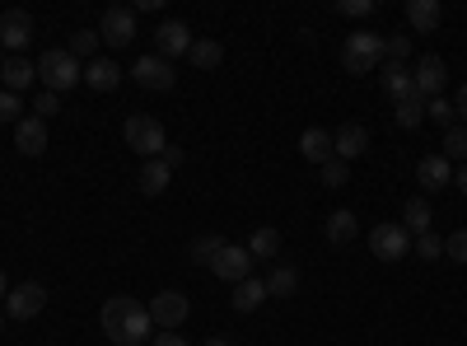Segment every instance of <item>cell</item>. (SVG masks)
Instances as JSON below:
<instances>
[{"label":"cell","mask_w":467,"mask_h":346,"mask_svg":"<svg viewBox=\"0 0 467 346\" xmlns=\"http://www.w3.org/2000/svg\"><path fill=\"white\" fill-rule=\"evenodd\" d=\"M416 183H420V187H431V192L453 187V164H449L444 155H425V160L416 164Z\"/></svg>","instance_id":"obj_18"},{"label":"cell","mask_w":467,"mask_h":346,"mask_svg":"<svg viewBox=\"0 0 467 346\" xmlns=\"http://www.w3.org/2000/svg\"><path fill=\"white\" fill-rule=\"evenodd\" d=\"M37 80H43V89H52V94H66V89H75L85 80V70L66 47H47L43 57H37Z\"/></svg>","instance_id":"obj_2"},{"label":"cell","mask_w":467,"mask_h":346,"mask_svg":"<svg viewBox=\"0 0 467 346\" xmlns=\"http://www.w3.org/2000/svg\"><path fill=\"white\" fill-rule=\"evenodd\" d=\"M187 314H192V304H187L182 290H160V295L150 299V319H154V328H164V332L182 328Z\"/></svg>","instance_id":"obj_10"},{"label":"cell","mask_w":467,"mask_h":346,"mask_svg":"<svg viewBox=\"0 0 467 346\" xmlns=\"http://www.w3.org/2000/svg\"><path fill=\"white\" fill-rule=\"evenodd\" d=\"M453 112H458V118H467V80L458 85V99H453Z\"/></svg>","instance_id":"obj_42"},{"label":"cell","mask_w":467,"mask_h":346,"mask_svg":"<svg viewBox=\"0 0 467 346\" xmlns=\"http://www.w3.org/2000/svg\"><path fill=\"white\" fill-rule=\"evenodd\" d=\"M206 346H234V341H229V337H211Z\"/></svg>","instance_id":"obj_46"},{"label":"cell","mask_w":467,"mask_h":346,"mask_svg":"<svg viewBox=\"0 0 467 346\" xmlns=\"http://www.w3.org/2000/svg\"><path fill=\"white\" fill-rule=\"evenodd\" d=\"M0 80H5V89H10V94H24V89L37 80V66H33V61H24V57H10L5 66H0Z\"/></svg>","instance_id":"obj_21"},{"label":"cell","mask_w":467,"mask_h":346,"mask_svg":"<svg viewBox=\"0 0 467 346\" xmlns=\"http://www.w3.org/2000/svg\"><path fill=\"white\" fill-rule=\"evenodd\" d=\"M440 155H444L449 164H453V160L467 164V127H449V131H444V150H440Z\"/></svg>","instance_id":"obj_31"},{"label":"cell","mask_w":467,"mask_h":346,"mask_svg":"<svg viewBox=\"0 0 467 346\" xmlns=\"http://www.w3.org/2000/svg\"><path fill=\"white\" fill-rule=\"evenodd\" d=\"M211 272H215L220 281H229V286H239V281L253 277V253L239 248V244H224V253L211 262Z\"/></svg>","instance_id":"obj_12"},{"label":"cell","mask_w":467,"mask_h":346,"mask_svg":"<svg viewBox=\"0 0 467 346\" xmlns=\"http://www.w3.org/2000/svg\"><path fill=\"white\" fill-rule=\"evenodd\" d=\"M150 346H187V337H173V332H164V337H150Z\"/></svg>","instance_id":"obj_43"},{"label":"cell","mask_w":467,"mask_h":346,"mask_svg":"<svg viewBox=\"0 0 467 346\" xmlns=\"http://www.w3.org/2000/svg\"><path fill=\"white\" fill-rule=\"evenodd\" d=\"M444 253H449L453 262H467V229H453V235L444 239Z\"/></svg>","instance_id":"obj_40"},{"label":"cell","mask_w":467,"mask_h":346,"mask_svg":"<svg viewBox=\"0 0 467 346\" xmlns=\"http://www.w3.org/2000/svg\"><path fill=\"white\" fill-rule=\"evenodd\" d=\"M341 66L350 75H369L374 66H383V37L369 33V28H356L346 37V47H341Z\"/></svg>","instance_id":"obj_3"},{"label":"cell","mask_w":467,"mask_h":346,"mask_svg":"<svg viewBox=\"0 0 467 346\" xmlns=\"http://www.w3.org/2000/svg\"><path fill=\"white\" fill-rule=\"evenodd\" d=\"M5 295H10V277H5V272H0V299H5Z\"/></svg>","instance_id":"obj_45"},{"label":"cell","mask_w":467,"mask_h":346,"mask_svg":"<svg viewBox=\"0 0 467 346\" xmlns=\"http://www.w3.org/2000/svg\"><path fill=\"white\" fill-rule=\"evenodd\" d=\"M131 75H136V85L140 89H150V94H169L173 85H178V75H173V61H164V57H140L136 66H131Z\"/></svg>","instance_id":"obj_9"},{"label":"cell","mask_w":467,"mask_h":346,"mask_svg":"<svg viewBox=\"0 0 467 346\" xmlns=\"http://www.w3.org/2000/svg\"><path fill=\"white\" fill-rule=\"evenodd\" d=\"M24 118V99L10 94V89H0V122H19Z\"/></svg>","instance_id":"obj_37"},{"label":"cell","mask_w":467,"mask_h":346,"mask_svg":"<svg viewBox=\"0 0 467 346\" xmlns=\"http://www.w3.org/2000/svg\"><path fill=\"white\" fill-rule=\"evenodd\" d=\"M224 244H229V239H220V235H197V244H192V262L211 267V262L224 253Z\"/></svg>","instance_id":"obj_30"},{"label":"cell","mask_w":467,"mask_h":346,"mask_svg":"<svg viewBox=\"0 0 467 346\" xmlns=\"http://www.w3.org/2000/svg\"><path fill=\"white\" fill-rule=\"evenodd\" d=\"M99 43H103L99 28H80V33H70V47H66V52H70L75 61L85 57V66H89V61H94V52H99Z\"/></svg>","instance_id":"obj_29"},{"label":"cell","mask_w":467,"mask_h":346,"mask_svg":"<svg viewBox=\"0 0 467 346\" xmlns=\"http://www.w3.org/2000/svg\"><path fill=\"white\" fill-rule=\"evenodd\" d=\"M248 253H253V262H271V257L281 253V235L271 225H257L253 239H248Z\"/></svg>","instance_id":"obj_25"},{"label":"cell","mask_w":467,"mask_h":346,"mask_svg":"<svg viewBox=\"0 0 467 346\" xmlns=\"http://www.w3.org/2000/svg\"><path fill=\"white\" fill-rule=\"evenodd\" d=\"M318 173H323V187H346V178H350V164H341V160L332 155V160H327Z\"/></svg>","instance_id":"obj_36"},{"label":"cell","mask_w":467,"mask_h":346,"mask_svg":"<svg viewBox=\"0 0 467 346\" xmlns=\"http://www.w3.org/2000/svg\"><path fill=\"white\" fill-rule=\"evenodd\" d=\"M99 323H103V337H108L112 346H150V337H154L150 304H140V299H131V295L103 299Z\"/></svg>","instance_id":"obj_1"},{"label":"cell","mask_w":467,"mask_h":346,"mask_svg":"<svg viewBox=\"0 0 467 346\" xmlns=\"http://www.w3.org/2000/svg\"><path fill=\"white\" fill-rule=\"evenodd\" d=\"M262 281H266L271 299H290L299 290V272H295V267H271V277H262Z\"/></svg>","instance_id":"obj_26"},{"label":"cell","mask_w":467,"mask_h":346,"mask_svg":"<svg viewBox=\"0 0 467 346\" xmlns=\"http://www.w3.org/2000/svg\"><path fill=\"white\" fill-rule=\"evenodd\" d=\"M15 150H19V155H43V150H47V122L43 118H19L15 122Z\"/></svg>","instance_id":"obj_15"},{"label":"cell","mask_w":467,"mask_h":346,"mask_svg":"<svg viewBox=\"0 0 467 346\" xmlns=\"http://www.w3.org/2000/svg\"><path fill=\"white\" fill-rule=\"evenodd\" d=\"M369 253L379 257V262H402L407 253H411V235H407V229L402 225H374L369 229Z\"/></svg>","instance_id":"obj_6"},{"label":"cell","mask_w":467,"mask_h":346,"mask_svg":"<svg viewBox=\"0 0 467 346\" xmlns=\"http://www.w3.org/2000/svg\"><path fill=\"white\" fill-rule=\"evenodd\" d=\"M425 118H431V122H440L444 131H449V127H458V112H453V99H431V103H425Z\"/></svg>","instance_id":"obj_34"},{"label":"cell","mask_w":467,"mask_h":346,"mask_svg":"<svg viewBox=\"0 0 467 346\" xmlns=\"http://www.w3.org/2000/svg\"><path fill=\"white\" fill-rule=\"evenodd\" d=\"M369 150V131L360 127V122H346L337 136H332V155L341 160V164H350V160H360Z\"/></svg>","instance_id":"obj_14"},{"label":"cell","mask_w":467,"mask_h":346,"mask_svg":"<svg viewBox=\"0 0 467 346\" xmlns=\"http://www.w3.org/2000/svg\"><path fill=\"white\" fill-rule=\"evenodd\" d=\"M57 108H61V94H52V89H43V94H37V99H33V118H43V122H47V118H52V112H57Z\"/></svg>","instance_id":"obj_39"},{"label":"cell","mask_w":467,"mask_h":346,"mask_svg":"<svg viewBox=\"0 0 467 346\" xmlns=\"http://www.w3.org/2000/svg\"><path fill=\"white\" fill-rule=\"evenodd\" d=\"M169 178H173V169L164 160H145L140 164V192H145V197H160V192L169 187Z\"/></svg>","instance_id":"obj_24"},{"label":"cell","mask_w":467,"mask_h":346,"mask_svg":"<svg viewBox=\"0 0 467 346\" xmlns=\"http://www.w3.org/2000/svg\"><path fill=\"white\" fill-rule=\"evenodd\" d=\"M407 57H411V33H388L383 37V61L407 66Z\"/></svg>","instance_id":"obj_32"},{"label":"cell","mask_w":467,"mask_h":346,"mask_svg":"<svg viewBox=\"0 0 467 346\" xmlns=\"http://www.w3.org/2000/svg\"><path fill=\"white\" fill-rule=\"evenodd\" d=\"M440 19H444L440 0H407V24H411L416 33H435Z\"/></svg>","instance_id":"obj_20"},{"label":"cell","mask_w":467,"mask_h":346,"mask_svg":"<svg viewBox=\"0 0 467 346\" xmlns=\"http://www.w3.org/2000/svg\"><path fill=\"white\" fill-rule=\"evenodd\" d=\"M262 299H271V295H266V281H262V277H248V281L234 286V299H229V304H234V314H253Z\"/></svg>","instance_id":"obj_22"},{"label":"cell","mask_w":467,"mask_h":346,"mask_svg":"<svg viewBox=\"0 0 467 346\" xmlns=\"http://www.w3.org/2000/svg\"><path fill=\"white\" fill-rule=\"evenodd\" d=\"M187 61L197 66V70H215V66L224 61V47L215 43V37H192V52H187Z\"/></svg>","instance_id":"obj_23"},{"label":"cell","mask_w":467,"mask_h":346,"mask_svg":"<svg viewBox=\"0 0 467 346\" xmlns=\"http://www.w3.org/2000/svg\"><path fill=\"white\" fill-rule=\"evenodd\" d=\"M411 80H416V94L431 103V99H444V85H449V66H444V57H435V52H425L416 66H411Z\"/></svg>","instance_id":"obj_7"},{"label":"cell","mask_w":467,"mask_h":346,"mask_svg":"<svg viewBox=\"0 0 467 346\" xmlns=\"http://www.w3.org/2000/svg\"><path fill=\"white\" fill-rule=\"evenodd\" d=\"M299 155L308 160V164H327L332 160V131H323V127H308L304 136H299Z\"/></svg>","instance_id":"obj_19"},{"label":"cell","mask_w":467,"mask_h":346,"mask_svg":"<svg viewBox=\"0 0 467 346\" xmlns=\"http://www.w3.org/2000/svg\"><path fill=\"white\" fill-rule=\"evenodd\" d=\"M402 229L416 239V235H425V229H431V206H425L420 197H411L407 206H402Z\"/></svg>","instance_id":"obj_28"},{"label":"cell","mask_w":467,"mask_h":346,"mask_svg":"<svg viewBox=\"0 0 467 346\" xmlns=\"http://www.w3.org/2000/svg\"><path fill=\"white\" fill-rule=\"evenodd\" d=\"M356 229H360V220L356 215H350V211H332L327 215V244H350V239H356Z\"/></svg>","instance_id":"obj_27"},{"label":"cell","mask_w":467,"mask_h":346,"mask_svg":"<svg viewBox=\"0 0 467 346\" xmlns=\"http://www.w3.org/2000/svg\"><path fill=\"white\" fill-rule=\"evenodd\" d=\"M85 85H89L94 94H112L117 85H122V66H117L112 57H94V61L85 66Z\"/></svg>","instance_id":"obj_16"},{"label":"cell","mask_w":467,"mask_h":346,"mask_svg":"<svg viewBox=\"0 0 467 346\" xmlns=\"http://www.w3.org/2000/svg\"><path fill=\"white\" fill-rule=\"evenodd\" d=\"M28 43H33V15L28 10H5V15H0V47L19 52Z\"/></svg>","instance_id":"obj_13"},{"label":"cell","mask_w":467,"mask_h":346,"mask_svg":"<svg viewBox=\"0 0 467 346\" xmlns=\"http://www.w3.org/2000/svg\"><path fill=\"white\" fill-rule=\"evenodd\" d=\"M453 187H458L462 197H467V164H458V169H453Z\"/></svg>","instance_id":"obj_44"},{"label":"cell","mask_w":467,"mask_h":346,"mask_svg":"<svg viewBox=\"0 0 467 346\" xmlns=\"http://www.w3.org/2000/svg\"><path fill=\"white\" fill-rule=\"evenodd\" d=\"M43 309H47V290L37 286V281L10 286V295H5V319L10 323H28V319H37Z\"/></svg>","instance_id":"obj_5"},{"label":"cell","mask_w":467,"mask_h":346,"mask_svg":"<svg viewBox=\"0 0 467 346\" xmlns=\"http://www.w3.org/2000/svg\"><path fill=\"white\" fill-rule=\"evenodd\" d=\"M160 160H164L169 169H182V164H187V150H182V145H164V155H160Z\"/></svg>","instance_id":"obj_41"},{"label":"cell","mask_w":467,"mask_h":346,"mask_svg":"<svg viewBox=\"0 0 467 346\" xmlns=\"http://www.w3.org/2000/svg\"><path fill=\"white\" fill-rule=\"evenodd\" d=\"M0 328H5V309H0Z\"/></svg>","instance_id":"obj_47"},{"label":"cell","mask_w":467,"mask_h":346,"mask_svg":"<svg viewBox=\"0 0 467 346\" xmlns=\"http://www.w3.org/2000/svg\"><path fill=\"white\" fill-rule=\"evenodd\" d=\"M122 136H127V145L136 150V155H145V160H160V155H164V145H169L160 118H150V112H131L127 127H122Z\"/></svg>","instance_id":"obj_4"},{"label":"cell","mask_w":467,"mask_h":346,"mask_svg":"<svg viewBox=\"0 0 467 346\" xmlns=\"http://www.w3.org/2000/svg\"><path fill=\"white\" fill-rule=\"evenodd\" d=\"M337 15H346V19H369V15H374V0H337Z\"/></svg>","instance_id":"obj_38"},{"label":"cell","mask_w":467,"mask_h":346,"mask_svg":"<svg viewBox=\"0 0 467 346\" xmlns=\"http://www.w3.org/2000/svg\"><path fill=\"white\" fill-rule=\"evenodd\" d=\"M383 94L402 103V99H420L416 94V80H411V66H398V61H383Z\"/></svg>","instance_id":"obj_17"},{"label":"cell","mask_w":467,"mask_h":346,"mask_svg":"<svg viewBox=\"0 0 467 346\" xmlns=\"http://www.w3.org/2000/svg\"><path fill=\"white\" fill-rule=\"evenodd\" d=\"M0 52H5V47H0ZM0 66H5V61H0Z\"/></svg>","instance_id":"obj_48"},{"label":"cell","mask_w":467,"mask_h":346,"mask_svg":"<svg viewBox=\"0 0 467 346\" xmlns=\"http://www.w3.org/2000/svg\"><path fill=\"white\" fill-rule=\"evenodd\" d=\"M99 37H103L108 47H131V43H136V10L108 5L103 19H99Z\"/></svg>","instance_id":"obj_8"},{"label":"cell","mask_w":467,"mask_h":346,"mask_svg":"<svg viewBox=\"0 0 467 346\" xmlns=\"http://www.w3.org/2000/svg\"><path fill=\"white\" fill-rule=\"evenodd\" d=\"M187 52H192V28L182 19H164L154 28V57L173 61V57H187Z\"/></svg>","instance_id":"obj_11"},{"label":"cell","mask_w":467,"mask_h":346,"mask_svg":"<svg viewBox=\"0 0 467 346\" xmlns=\"http://www.w3.org/2000/svg\"><path fill=\"white\" fill-rule=\"evenodd\" d=\"M411 248L425 257V262H435V257H444V239L440 235H431V229H425V235H416L411 239Z\"/></svg>","instance_id":"obj_35"},{"label":"cell","mask_w":467,"mask_h":346,"mask_svg":"<svg viewBox=\"0 0 467 346\" xmlns=\"http://www.w3.org/2000/svg\"><path fill=\"white\" fill-rule=\"evenodd\" d=\"M393 118H398V127H402V131H416V127H420V118H425V99H402Z\"/></svg>","instance_id":"obj_33"}]
</instances>
